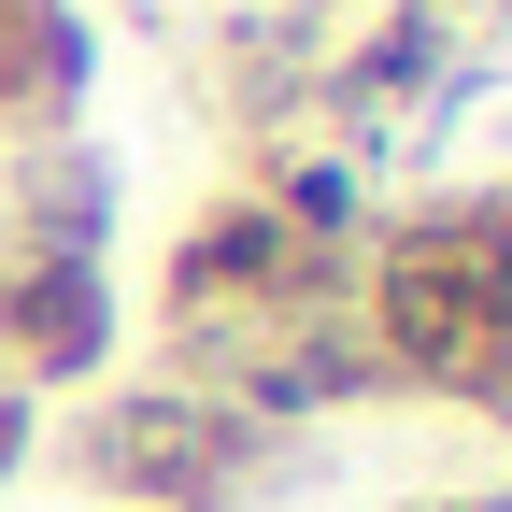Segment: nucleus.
I'll use <instances>...</instances> for the list:
<instances>
[{
	"mask_svg": "<svg viewBox=\"0 0 512 512\" xmlns=\"http://www.w3.org/2000/svg\"><path fill=\"white\" fill-rule=\"evenodd\" d=\"M498 313H512L498 200H413V214H370V242H356V328H370L384 384L456 399V370L498 342Z\"/></svg>",
	"mask_w": 512,
	"mask_h": 512,
	"instance_id": "f257e3e1",
	"label": "nucleus"
},
{
	"mask_svg": "<svg viewBox=\"0 0 512 512\" xmlns=\"http://www.w3.org/2000/svg\"><path fill=\"white\" fill-rule=\"evenodd\" d=\"M72 484L128 498V512H242L256 484H271V427H242L228 399H200V384H86V413H72Z\"/></svg>",
	"mask_w": 512,
	"mask_h": 512,
	"instance_id": "f03ea898",
	"label": "nucleus"
},
{
	"mask_svg": "<svg viewBox=\"0 0 512 512\" xmlns=\"http://www.w3.org/2000/svg\"><path fill=\"white\" fill-rule=\"evenodd\" d=\"M100 370H114V271L0 228V384L43 399V384H100Z\"/></svg>",
	"mask_w": 512,
	"mask_h": 512,
	"instance_id": "7ed1b4c3",
	"label": "nucleus"
},
{
	"mask_svg": "<svg viewBox=\"0 0 512 512\" xmlns=\"http://www.w3.org/2000/svg\"><path fill=\"white\" fill-rule=\"evenodd\" d=\"M0 228L100 256V242H114V171H100V143H15V214H0Z\"/></svg>",
	"mask_w": 512,
	"mask_h": 512,
	"instance_id": "20e7f679",
	"label": "nucleus"
},
{
	"mask_svg": "<svg viewBox=\"0 0 512 512\" xmlns=\"http://www.w3.org/2000/svg\"><path fill=\"white\" fill-rule=\"evenodd\" d=\"M441 72H456V29L427 15V0H399V15H384L342 72H328V100L342 114H384V100H441Z\"/></svg>",
	"mask_w": 512,
	"mask_h": 512,
	"instance_id": "39448f33",
	"label": "nucleus"
},
{
	"mask_svg": "<svg viewBox=\"0 0 512 512\" xmlns=\"http://www.w3.org/2000/svg\"><path fill=\"white\" fill-rule=\"evenodd\" d=\"M256 200H271L313 256H356V242H370V185H356V157H285Z\"/></svg>",
	"mask_w": 512,
	"mask_h": 512,
	"instance_id": "423d86ee",
	"label": "nucleus"
},
{
	"mask_svg": "<svg viewBox=\"0 0 512 512\" xmlns=\"http://www.w3.org/2000/svg\"><path fill=\"white\" fill-rule=\"evenodd\" d=\"M15 456H29V399L0 384V484H15Z\"/></svg>",
	"mask_w": 512,
	"mask_h": 512,
	"instance_id": "0eeeda50",
	"label": "nucleus"
},
{
	"mask_svg": "<svg viewBox=\"0 0 512 512\" xmlns=\"http://www.w3.org/2000/svg\"><path fill=\"white\" fill-rule=\"evenodd\" d=\"M427 512H512V484H484V498H427Z\"/></svg>",
	"mask_w": 512,
	"mask_h": 512,
	"instance_id": "6e6552de",
	"label": "nucleus"
},
{
	"mask_svg": "<svg viewBox=\"0 0 512 512\" xmlns=\"http://www.w3.org/2000/svg\"><path fill=\"white\" fill-rule=\"evenodd\" d=\"M427 15H441V29H456V15H484V0H427Z\"/></svg>",
	"mask_w": 512,
	"mask_h": 512,
	"instance_id": "1a4fd4ad",
	"label": "nucleus"
}]
</instances>
